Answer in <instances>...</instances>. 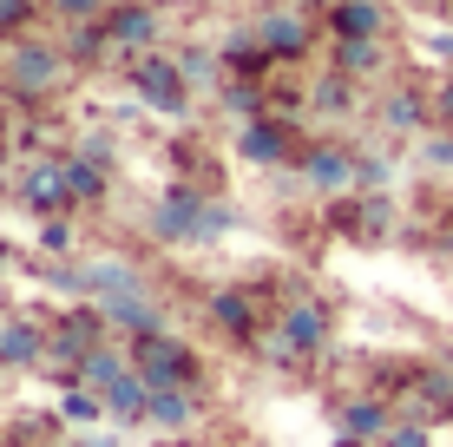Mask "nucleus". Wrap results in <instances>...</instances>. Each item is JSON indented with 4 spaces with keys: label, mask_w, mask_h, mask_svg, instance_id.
Listing matches in <instances>:
<instances>
[{
    "label": "nucleus",
    "mask_w": 453,
    "mask_h": 447,
    "mask_svg": "<svg viewBox=\"0 0 453 447\" xmlns=\"http://www.w3.org/2000/svg\"><path fill=\"white\" fill-rule=\"evenodd\" d=\"M7 204H20L27 218H59V211H80L73 204V184H66V151H40V158H20L7 172Z\"/></svg>",
    "instance_id": "nucleus-3"
},
{
    "label": "nucleus",
    "mask_w": 453,
    "mask_h": 447,
    "mask_svg": "<svg viewBox=\"0 0 453 447\" xmlns=\"http://www.w3.org/2000/svg\"><path fill=\"white\" fill-rule=\"evenodd\" d=\"M105 27H112V46H119V73L132 66L138 53H158L165 46V7L158 0H112Z\"/></svg>",
    "instance_id": "nucleus-14"
},
{
    "label": "nucleus",
    "mask_w": 453,
    "mask_h": 447,
    "mask_svg": "<svg viewBox=\"0 0 453 447\" xmlns=\"http://www.w3.org/2000/svg\"><path fill=\"white\" fill-rule=\"evenodd\" d=\"M66 151H80V158L105 165V172H119V138H112V132H73Z\"/></svg>",
    "instance_id": "nucleus-32"
},
{
    "label": "nucleus",
    "mask_w": 453,
    "mask_h": 447,
    "mask_svg": "<svg viewBox=\"0 0 453 447\" xmlns=\"http://www.w3.org/2000/svg\"><path fill=\"white\" fill-rule=\"evenodd\" d=\"M388 59H395V46H388V40H329V66L349 73V80H362V86L381 80Z\"/></svg>",
    "instance_id": "nucleus-23"
},
{
    "label": "nucleus",
    "mask_w": 453,
    "mask_h": 447,
    "mask_svg": "<svg viewBox=\"0 0 453 447\" xmlns=\"http://www.w3.org/2000/svg\"><path fill=\"white\" fill-rule=\"evenodd\" d=\"M204 316H211V329L224 335V343L250 349V335L276 316V289L263 283V276H257V283H217L204 297Z\"/></svg>",
    "instance_id": "nucleus-5"
},
{
    "label": "nucleus",
    "mask_w": 453,
    "mask_h": 447,
    "mask_svg": "<svg viewBox=\"0 0 453 447\" xmlns=\"http://www.w3.org/2000/svg\"><path fill=\"white\" fill-rule=\"evenodd\" d=\"M53 414H59L66 428H99V421H112V414H105V395H99V389H86V381H66Z\"/></svg>",
    "instance_id": "nucleus-30"
},
{
    "label": "nucleus",
    "mask_w": 453,
    "mask_h": 447,
    "mask_svg": "<svg viewBox=\"0 0 453 447\" xmlns=\"http://www.w3.org/2000/svg\"><path fill=\"white\" fill-rule=\"evenodd\" d=\"M211 414V389H151V428L158 435H191Z\"/></svg>",
    "instance_id": "nucleus-20"
},
{
    "label": "nucleus",
    "mask_w": 453,
    "mask_h": 447,
    "mask_svg": "<svg viewBox=\"0 0 453 447\" xmlns=\"http://www.w3.org/2000/svg\"><path fill=\"white\" fill-rule=\"evenodd\" d=\"M408 151H414V172H420V178H434V184L447 178V184H453V126H434L427 138H414Z\"/></svg>",
    "instance_id": "nucleus-29"
},
{
    "label": "nucleus",
    "mask_w": 453,
    "mask_h": 447,
    "mask_svg": "<svg viewBox=\"0 0 453 447\" xmlns=\"http://www.w3.org/2000/svg\"><path fill=\"white\" fill-rule=\"evenodd\" d=\"M211 197L217 191H204V184H165L158 191V204L145 211V224H151V237L158 243H197L204 250V218H211Z\"/></svg>",
    "instance_id": "nucleus-8"
},
{
    "label": "nucleus",
    "mask_w": 453,
    "mask_h": 447,
    "mask_svg": "<svg viewBox=\"0 0 453 447\" xmlns=\"http://www.w3.org/2000/svg\"><path fill=\"white\" fill-rule=\"evenodd\" d=\"M80 59L66 53L59 40H40V34H20V40H0V86L13 92V105H53L59 92L73 86Z\"/></svg>",
    "instance_id": "nucleus-1"
},
{
    "label": "nucleus",
    "mask_w": 453,
    "mask_h": 447,
    "mask_svg": "<svg viewBox=\"0 0 453 447\" xmlns=\"http://www.w3.org/2000/svg\"><path fill=\"white\" fill-rule=\"evenodd\" d=\"M178 66H184V80H191V92H217L224 86V53H217V40H184Z\"/></svg>",
    "instance_id": "nucleus-27"
},
{
    "label": "nucleus",
    "mask_w": 453,
    "mask_h": 447,
    "mask_svg": "<svg viewBox=\"0 0 453 447\" xmlns=\"http://www.w3.org/2000/svg\"><path fill=\"white\" fill-rule=\"evenodd\" d=\"M73 218H80V211L40 218V250H46V257H73V250H80V224H73Z\"/></svg>",
    "instance_id": "nucleus-31"
},
{
    "label": "nucleus",
    "mask_w": 453,
    "mask_h": 447,
    "mask_svg": "<svg viewBox=\"0 0 453 447\" xmlns=\"http://www.w3.org/2000/svg\"><path fill=\"white\" fill-rule=\"evenodd\" d=\"M322 34L329 40H388L395 34V13H388V0H335L322 13Z\"/></svg>",
    "instance_id": "nucleus-16"
},
{
    "label": "nucleus",
    "mask_w": 453,
    "mask_h": 447,
    "mask_svg": "<svg viewBox=\"0 0 453 447\" xmlns=\"http://www.w3.org/2000/svg\"><path fill=\"white\" fill-rule=\"evenodd\" d=\"M447 20H453V7H447Z\"/></svg>",
    "instance_id": "nucleus-44"
},
{
    "label": "nucleus",
    "mask_w": 453,
    "mask_h": 447,
    "mask_svg": "<svg viewBox=\"0 0 453 447\" xmlns=\"http://www.w3.org/2000/svg\"><path fill=\"white\" fill-rule=\"evenodd\" d=\"M217 53H224V73H243V80H276V73H289V66H276V53L263 46L257 27H230V34L217 40Z\"/></svg>",
    "instance_id": "nucleus-19"
},
{
    "label": "nucleus",
    "mask_w": 453,
    "mask_h": 447,
    "mask_svg": "<svg viewBox=\"0 0 453 447\" xmlns=\"http://www.w3.org/2000/svg\"><path fill=\"white\" fill-rule=\"evenodd\" d=\"M395 421H401V414H395V395H381V389H355V395H342V402H335V428H342V435L381 441Z\"/></svg>",
    "instance_id": "nucleus-17"
},
{
    "label": "nucleus",
    "mask_w": 453,
    "mask_h": 447,
    "mask_svg": "<svg viewBox=\"0 0 453 447\" xmlns=\"http://www.w3.org/2000/svg\"><path fill=\"white\" fill-rule=\"evenodd\" d=\"M46 13V0H0V40H20L34 34V20Z\"/></svg>",
    "instance_id": "nucleus-33"
},
{
    "label": "nucleus",
    "mask_w": 453,
    "mask_h": 447,
    "mask_svg": "<svg viewBox=\"0 0 453 447\" xmlns=\"http://www.w3.org/2000/svg\"><path fill=\"white\" fill-rule=\"evenodd\" d=\"M243 356H257L263 368H303V362H316V356H309V349L296 343V335H289V329H283L276 316L263 322L257 335H250V349H243Z\"/></svg>",
    "instance_id": "nucleus-26"
},
{
    "label": "nucleus",
    "mask_w": 453,
    "mask_h": 447,
    "mask_svg": "<svg viewBox=\"0 0 453 447\" xmlns=\"http://www.w3.org/2000/svg\"><path fill=\"white\" fill-rule=\"evenodd\" d=\"M217 112L230 119V126H250V119L270 112V80H243V73H224V86L211 92Z\"/></svg>",
    "instance_id": "nucleus-22"
},
{
    "label": "nucleus",
    "mask_w": 453,
    "mask_h": 447,
    "mask_svg": "<svg viewBox=\"0 0 453 447\" xmlns=\"http://www.w3.org/2000/svg\"><path fill=\"white\" fill-rule=\"evenodd\" d=\"M125 86H132V99L145 105V112H158V119H191V80H184V66H178V53H138L132 66H125Z\"/></svg>",
    "instance_id": "nucleus-4"
},
{
    "label": "nucleus",
    "mask_w": 453,
    "mask_h": 447,
    "mask_svg": "<svg viewBox=\"0 0 453 447\" xmlns=\"http://www.w3.org/2000/svg\"><path fill=\"white\" fill-rule=\"evenodd\" d=\"M427 99H434V126H453V66L427 86Z\"/></svg>",
    "instance_id": "nucleus-36"
},
{
    "label": "nucleus",
    "mask_w": 453,
    "mask_h": 447,
    "mask_svg": "<svg viewBox=\"0 0 453 447\" xmlns=\"http://www.w3.org/2000/svg\"><path fill=\"white\" fill-rule=\"evenodd\" d=\"M276 322H283L309 356H322V349L335 343V310H329V297H322V289L283 283V289H276Z\"/></svg>",
    "instance_id": "nucleus-12"
},
{
    "label": "nucleus",
    "mask_w": 453,
    "mask_h": 447,
    "mask_svg": "<svg viewBox=\"0 0 453 447\" xmlns=\"http://www.w3.org/2000/svg\"><path fill=\"white\" fill-rule=\"evenodd\" d=\"M46 13H53L59 27H66V20H105L112 0H46Z\"/></svg>",
    "instance_id": "nucleus-34"
},
{
    "label": "nucleus",
    "mask_w": 453,
    "mask_h": 447,
    "mask_svg": "<svg viewBox=\"0 0 453 447\" xmlns=\"http://www.w3.org/2000/svg\"><path fill=\"white\" fill-rule=\"evenodd\" d=\"M99 310H105V322H112V335H125V343L171 329V310H165L158 297H151V289H132V297H105Z\"/></svg>",
    "instance_id": "nucleus-18"
},
{
    "label": "nucleus",
    "mask_w": 453,
    "mask_h": 447,
    "mask_svg": "<svg viewBox=\"0 0 453 447\" xmlns=\"http://www.w3.org/2000/svg\"><path fill=\"white\" fill-rule=\"evenodd\" d=\"M329 447H374V441H362V435H342V428H335V441Z\"/></svg>",
    "instance_id": "nucleus-40"
},
{
    "label": "nucleus",
    "mask_w": 453,
    "mask_h": 447,
    "mask_svg": "<svg viewBox=\"0 0 453 447\" xmlns=\"http://www.w3.org/2000/svg\"><path fill=\"white\" fill-rule=\"evenodd\" d=\"M132 362H138V375H145L151 389H204V381H211V368H204V356H197V343H184L178 329L138 335V343H132Z\"/></svg>",
    "instance_id": "nucleus-6"
},
{
    "label": "nucleus",
    "mask_w": 453,
    "mask_h": 447,
    "mask_svg": "<svg viewBox=\"0 0 453 447\" xmlns=\"http://www.w3.org/2000/svg\"><path fill=\"white\" fill-rule=\"evenodd\" d=\"M59 46L80 59V73L119 66V46H112V27H105V20H66V27H59Z\"/></svg>",
    "instance_id": "nucleus-21"
},
{
    "label": "nucleus",
    "mask_w": 453,
    "mask_h": 447,
    "mask_svg": "<svg viewBox=\"0 0 453 447\" xmlns=\"http://www.w3.org/2000/svg\"><path fill=\"white\" fill-rule=\"evenodd\" d=\"M46 343H53V316L0 310V375H40Z\"/></svg>",
    "instance_id": "nucleus-13"
},
{
    "label": "nucleus",
    "mask_w": 453,
    "mask_h": 447,
    "mask_svg": "<svg viewBox=\"0 0 453 447\" xmlns=\"http://www.w3.org/2000/svg\"><path fill=\"white\" fill-rule=\"evenodd\" d=\"M374 447H434V428H420V421H395Z\"/></svg>",
    "instance_id": "nucleus-35"
},
{
    "label": "nucleus",
    "mask_w": 453,
    "mask_h": 447,
    "mask_svg": "<svg viewBox=\"0 0 453 447\" xmlns=\"http://www.w3.org/2000/svg\"><path fill=\"white\" fill-rule=\"evenodd\" d=\"M289 7H303V13H316V20H322V13H329L335 0H289Z\"/></svg>",
    "instance_id": "nucleus-39"
},
{
    "label": "nucleus",
    "mask_w": 453,
    "mask_h": 447,
    "mask_svg": "<svg viewBox=\"0 0 453 447\" xmlns=\"http://www.w3.org/2000/svg\"><path fill=\"white\" fill-rule=\"evenodd\" d=\"M0 447H13V435H0Z\"/></svg>",
    "instance_id": "nucleus-43"
},
{
    "label": "nucleus",
    "mask_w": 453,
    "mask_h": 447,
    "mask_svg": "<svg viewBox=\"0 0 453 447\" xmlns=\"http://www.w3.org/2000/svg\"><path fill=\"white\" fill-rule=\"evenodd\" d=\"M230 151H237V165H250V172H289L296 151H303V132H296L289 112H263L250 126H230Z\"/></svg>",
    "instance_id": "nucleus-7"
},
{
    "label": "nucleus",
    "mask_w": 453,
    "mask_h": 447,
    "mask_svg": "<svg viewBox=\"0 0 453 447\" xmlns=\"http://www.w3.org/2000/svg\"><path fill=\"white\" fill-rule=\"evenodd\" d=\"M66 184H73V204H80V211H92V204L112 197V172L92 165V158H80V151H66Z\"/></svg>",
    "instance_id": "nucleus-28"
},
{
    "label": "nucleus",
    "mask_w": 453,
    "mask_h": 447,
    "mask_svg": "<svg viewBox=\"0 0 453 447\" xmlns=\"http://www.w3.org/2000/svg\"><path fill=\"white\" fill-rule=\"evenodd\" d=\"M355 112H362V80H349L335 66L322 80H309V112L303 119H316V132H342Z\"/></svg>",
    "instance_id": "nucleus-15"
},
{
    "label": "nucleus",
    "mask_w": 453,
    "mask_h": 447,
    "mask_svg": "<svg viewBox=\"0 0 453 447\" xmlns=\"http://www.w3.org/2000/svg\"><path fill=\"white\" fill-rule=\"evenodd\" d=\"M132 368H138L132 362V343H125V335H105L99 349H86V356H80V375H73V381H86V389L105 395L119 375H132Z\"/></svg>",
    "instance_id": "nucleus-24"
},
{
    "label": "nucleus",
    "mask_w": 453,
    "mask_h": 447,
    "mask_svg": "<svg viewBox=\"0 0 453 447\" xmlns=\"http://www.w3.org/2000/svg\"><path fill=\"white\" fill-rule=\"evenodd\" d=\"M263 34V46L276 53V66H303L316 46H329V34H322V20L316 13H303V7H289V0H270V7L250 20Z\"/></svg>",
    "instance_id": "nucleus-9"
},
{
    "label": "nucleus",
    "mask_w": 453,
    "mask_h": 447,
    "mask_svg": "<svg viewBox=\"0 0 453 447\" xmlns=\"http://www.w3.org/2000/svg\"><path fill=\"white\" fill-rule=\"evenodd\" d=\"M105 414H112V428H151V381L138 375H119L112 389H105Z\"/></svg>",
    "instance_id": "nucleus-25"
},
{
    "label": "nucleus",
    "mask_w": 453,
    "mask_h": 447,
    "mask_svg": "<svg viewBox=\"0 0 453 447\" xmlns=\"http://www.w3.org/2000/svg\"><path fill=\"white\" fill-rule=\"evenodd\" d=\"M447 7H453V0H447Z\"/></svg>",
    "instance_id": "nucleus-45"
},
{
    "label": "nucleus",
    "mask_w": 453,
    "mask_h": 447,
    "mask_svg": "<svg viewBox=\"0 0 453 447\" xmlns=\"http://www.w3.org/2000/svg\"><path fill=\"white\" fill-rule=\"evenodd\" d=\"M66 447H119V435H92V428H73Z\"/></svg>",
    "instance_id": "nucleus-38"
},
{
    "label": "nucleus",
    "mask_w": 453,
    "mask_h": 447,
    "mask_svg": "<svg viewBox=\"0 0 453 447\" xmlns=\"http://www.w3.org/2000/svg\"><path fill=\"white\" fill-rule=\"evenodd\" d=\"M329 224L342 230L349 243H388L401 230V204H395V191H349V197H335L329 204Z\"/></svg>",
    "instance_id": "nucleus-11"
},
{
    "label": "nucleus",
    "mask_w": 453,
    "mask_h": 447,
    "mask_svg": "<svg viewBox=\"0 0 453 447\" xmlns=\"http://www.w3.org/2000/svg\"><path fill=\"white\" fill-rule=\"evenodd\" d=\"M289 172H296V184H303L309 197L335 204V197L362 191V145H355V138H342V132H309Z\"/></svg>",
    "instance_id": "nucleus-2"
},
{
    "label": "nucleus",
    "mask_w": 453,
    "mask_h": 447,
    "mask_svg": "<svg viewBox=\"0 0 453 447\" xmlns=\"http://www.w3.org/2000/svg\"><path fill=\"white\" fill-rule=\"evenodd\" d=\"M7 112H13V92H7V86H0V119H7Z\"/></svg>",
    "instance_id": "nucleus-42"
},
{
    "label": "nucleus",
    "mask_w": 453,
    "mask_h": 447,
    "mask_svg": "<svg viewBox=\"0 0 453 447\" xmlns=\"http://www.w3.org/2000/svg\"><path fill=\"white\" fill-rule=\"evenodd\" d=\"M374 132L388 145H414L434 132V99L420 80H388V92H374Z\"/></svg>",
    "instance_id": "nucleus-10"
},
{
    "label": "nucleus",
    "mask_w": 453,
    "mask_h": 447,
    "mask_svg": "<svg viewBox=\"0 0 453 447\" xmlns=\"http://www.w3.org/2000/svg\"><path fill=\"white\" fill-rule=\"evenodd\" d=\"M7 270H13V243L0 237V276H7Z\"/></svg>",
    "instance_id": "nucleus-41"
},
{
    "label": "nucleus",
    "mask_w": 453,
    "mask_h": 447,
    "mask_svg": "<svg viewBox=\"0 0 453 447\" xmlns=\"http://www.w3.org/2000/svg\"><path fill=\"white\" fill-rule=\"evenodd\" d=\"M427 53H434V59H441V73L453 66V27H447V34H434V40H427Z\"/></svg>",
    "instance_id": "nucleus-37"
}]
</instances>
